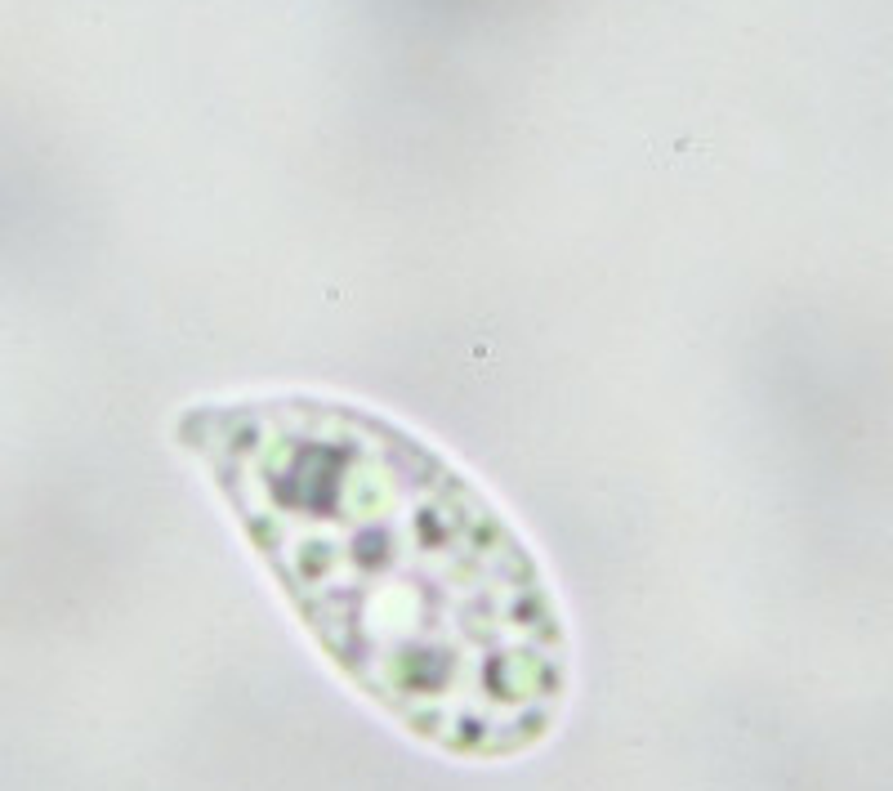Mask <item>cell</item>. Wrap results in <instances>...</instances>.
Listing matches in <instances>:
<instances>
[{
    "instance_id": "cell-1",
    "label": "cell",
    "mask_w": 893,
    "mask_h": 791,
    "mask_svg": "<svg viewBox=\"0 0 893 791\" xmlns=\"http://www.w3.org/2000/svg\"><path fill=\"white\" fill-rule=\"evenodd\" d=\"M175 443L371 707L465 760L550 738L572 684L559 599L429 438L353 398L242 394L179 412Z\"/></svg>"
}]
</instances>
